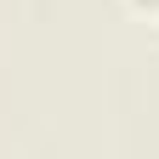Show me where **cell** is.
<instances>
[{"label":"cell","instance_id":"6da1fadb","mask_svg":"<svg viewBox=\"0 0 159 159\" xmlns=\"http://www.w3.org/2000/svg\"><path fill=\"white\" fill-rule=\"evenodd\" d=\"M131 6H136V11H153V17H159V0H131Z\"/></svg>","mask_w":159,"mask_h":159}]
</instances>
